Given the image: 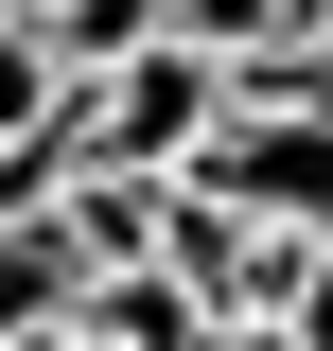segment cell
<instances>
[{
  "instance_id": "obj_1",
  "label": "cell",
  "mask_w": 333,
  "mask_h": 351,
  "mask_svg": "<svg viewBox=\"0 0 333 351\" xmlns=\"http://www.w3.org/2000/svg\"><path fill=\"white\" fill-rule=\"evenodd\" d=\"M210 106H228V53H193V36H140V53H106V71H71V158H123V176H175L210 141Z\"/></svg>"
},
{
  "instance_id": "obj_2",
  "label": "cell",
  "mask_w": 333,
  "mask_h": 351,
  "mask_svg": "<svg viewBox=\"0 0 333 351\" xmlns=\"http://www.w3.org/2000/svg\"><path fill=\"white\" fill-rule=\"evenodd\" d=\"M193 193H228V211H281V228H333V106H210Z\"/></svg>"
},
{
  "instance_id": "obj_3",
  "label": "cell",
  "mask_w": 333,
  "mask_h": 351,
  "mask_svg": "<svg viewBox=\"0 0 333 351\" xmlns=\"http://www.w3.org/2000/svg\"><path fill=\"white\" fill-rule=\"evenodd\" d=\"M298 263H316V228H281V211H228V263H210V316H263V334H281Z\"/></svg>"
},
{
  "instance_id": "obj_4",
  "label": "cell",
  "mask_w": 333,
  "mask_h": 351,
  "mask_svg": "<svg viewBox=\"0 0 333 351\" xmlns=\"http://www.w3.org/2000/svg\"><path fill=\"white\" fill-rule=\"evenodd\" d=\"M140 36H158V0H53V18H36L53 71H106V53H140Z\"/></svg>"
},
{
  "instance_id": "obj_5",
  "label": "cell",
  "mask_w": 333,
  "mask_h": 351,
  "mask_svg": "<svg viewBox=\"0 0 333 351\" xmlns=\"http://www.w3.org/2000/svg\"><path fill=\"white\" fill-rule=\"evenodd\" d=\"M158 36H193V53H228V71H246V53L298 36V0H158Z\"/></svg>"
},
{
  "instance_id": "obj_6",
  "label": "cell",
  "mask_w": 333,
  "mask_h": 351,
  "mask_svg": "<svg viewBox=\"0 0 333 351\" xmlns=\"http://www.w3.org/2000/svg\"><path fill=\"white\" fill-rule=\"evenodd\" d=\"M53 106H71V71H53V53H36V36H18V18H0V141H36V123H53Z\"/></svg>"
},
{
  "instance_id": "obj_7",
  "label": "cell",
  "mask_w": 333,
  "mask_h": 351,
  "mask_svg": "<svg viewBox=\"0 0 333 351\" xmlns=\"http://www.w3.org/2000/svg\"><path fill=\"white\" fill-rule=\"evenodd\" d=\"M53 334H71V316H53ZM53 334H0V351H53Z\"/></svg>"
},
{
  "instance_id": "obj_8",
  "label": "cell",
  "mask_w": 333,
  "mask_h": 351,
  "mask_svg": "<svg viewBox=\"0 0 333 351\" xmlns=\"http://www.w3.org/2000/svg\"><path fill=\"white\" fill-rule=\"evenodd\" d=\"M298 18H316V36H333V0H298Z\"/></svg>"
},
{
  "instance_id": "obj_9",
  "label": "cell",
  "mask_w": 333,
  "mask_h": 351,
  "mask_svg": "<svg viewBox=\"0 0 333 351\" xmlns=\"http://www.w3.org/2000/svg\"><path fill=\"white\" fill-rule=\"evenodd\" d=\"M53 351H88V334H53Z\"/></svg>"
}]
</instances>
